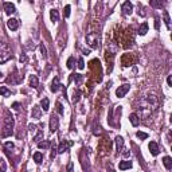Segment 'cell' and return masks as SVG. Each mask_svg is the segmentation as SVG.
<instances>
[{
    "mask_svg": "<svg viewBox=\"0 0 172 172\" xmlns=\"http://www.w3.org/2000/svg\"><path fill=\"white\" fill-rule=\"evenodd\" d=\"M13 125H15V119L11 114V112L7 110L4 114V125L2 130V137H9L13 134Z\"/></svg>",
    "mask_w": 172,
    "mask_h": 172,
    "instance_id": "cell-1",
    "label": "cell"
},
{
    "mask_svg": "<svg viewBox=\"0 0 172 172\" xmlns=\"http://www.w3.org/2000/svg\"><path fill=\"white\" fill-rule=\"evenodd\" d=\"M157 106H159V98H157L153 93L148 94V96H145L141 100V108H143V109L155 110V109H157Z\"/></svg>",
    "mask_w": 172,
    "mask_h": 172,
    "instance_id": "cell-2",
    "label": "cell"
},
{
    "mask_svg": "<svg viewBox=\"0 0 172 172\" xmlns=\"http://www.w3.org/2000/svg\"><path fill=\"white\" fill-rule=\"evenodd\" d=\"M11 57H12V51H11V47L8 46V43L0 42V65L9 60Z\"/></svg>",
    "mask_w": 172,
    "mask_h": 172,
    "instance_id": "cell-3",
    "label": "cell"
},
{
    "mask_svg": "<svg viewBox=\"0 0 172 172\" xmlns=\"http://www.w3.org/2000/svg\"><path fill=\"white\" fill-rule=\"evenodd\" d=\"M86 42L92 49H98L100 47V42H101V38H100V34L98 32H89L86 35Z\"/></svg>",
    "mask_w": 172,
    "mask_h": 172,
    "instance_id": "cell-4",
    "label": "cell"
},
{
    "mask_svg": "<svg viewBox=\"0 0 172 172\" xmlns=\"http://www.w3.org/2000/svg\"><path fill=\"white\" fill-rule=\"evenodd\" d=\"M137 62V57L134 55V54H124L123 58H121V65H123L124 67H128V66H132L134 65V63Z\"/></svg>",
    "mask_w": 172,
    "mask_h": 172,
    "instance_id": "cell-5",
    "label": "cell"
},
{
    "mask_svg": "<svg viewBox=\"0 0 172 172\" xmlns=\"http://www.w3.org/2000/svg\"><path fill=\"white\" fill-rule=\"evenodd\" d=\"M100 151H101V155L109 153V151H110V140H109V137H108V139H102L100 141Z\"/></svg>",
    "mask_w": 172,
    "mask_h": 172,
    "instance_id": "cell-6",
    "label": "cell"
},
{
    "mask_svg": "<svg viewBox=\"0 0 172 172\" xmlns=\"http://www.w3.org/2000/svg\"><path fill=\"white\" fill-rule=\"evenodd\" d=\"M58 128H59V119L55 114H51V117H50V132L51 133L57 132Z\"/></svg>",
    "mask_w": 172,
    "mask_h": 172,
    "instance_id": "cell-7",
    "label": "cell"
},
{
    "mask_svg": "<svg viewBox=\"0 0 172 172\" xmlns=\"http://www.w3.org/2000/svg\"><path fill=\"white\" fill-rule=\"evenodd\" d=\"M130 90V85H128V83H124V85L119 86V89L116 90V96L119 97V98H123V97H125V94Z\"/></svg>",
    "mask_w": 172,
    "mask_h": 172,
    "instance_id": "cell-8",
    "label": "cell"
},
{
    "mask_svg": "<svg viewBox=\"0 0 172 172\" xmlns=\"http://www.w3.org/2000/svg\"><path fill=\"white\" fill-rule=\"evenodd\" d=\"M71 141H69V140H65V141H62V143L59 144V147H58V153H65L69 151V148L71 147Z\"/></svg>",
    "mask_w": 172,
    "mask_h": 172,
    "instance_id": "cell-9",
    "label": "cell"
},
{
    "mask_svg": "<svg viewBox=\"0 0 172 172\" xmlns=\"http://www.w3.org/2000/svg\"><path fill=\"white\" fill-rule=\"evenodd\" d=\"M121 11H123L124 15H130L133 11V4L130 2H125L121 7Z\"/></svg>",
    "mask_w": 172,
    "mask_h": 172,
    "instance_id": "cell-10",
    "label": "cell"
},
{
    "mask_svg": "<svg viewBox=\"0 0 172 172\" xmlns=\"http://www.w3.org/2000/svg\"><path fill=\"white\" fill-rule=\"evenodd\" d=\"M148 149H149V152L152 153V156H157L160 152V149H159V145H157L155 141H151L149 144H148Z\"/></svg>",
    "mask_w": 172,
    "mask_h": 172,
    "instance_id": "cell-11",
    "label": "cell"
},
{
    "mask_svg": "<svg viewBox=\"0 0 172 172\" xmlns=\"http://www.w3.org/2000/svg\"><path fill=\"white\" fill-rule=\"evenodd\" d=\"M116 148H117V155L123 152V149H124V139L121 136L116 137Z\"/></svg>",
    "mask_w": 172,
    "mask_h": 172,
    "instance_id": "cell-12",
    "label": "cell"
},
{
    "mask_svg": "<svg viewBox=\"0 0 172 172\" xmlns=\"http://www.w3.org/2000/svg\"><path fill=\"white\" fill-rule=\"evenodd\" d=\"M60 86H62V85H60V82H59V78H58V77H55L54 81L51 82V87H50V89H51L53 93H57L60 89Z\"/></svg>",
    "mask_w": 172,
    "mask_h": 172,
    "instance_id": "cell-13",
    "label": "cell"
},
{
    "mask_svg": "<svg viewBox=\"0 0 172 172\" xmlns=\"http://www.w3.org/2000/svg\"><path fill=\"white\" fill-rule=\"evenodd\" d=\"M7 26H8V28L11 30V31H16L19 27V22L16 19H9L8 22H7Z\"/></svg>",
    "mask_w": 172,
    "mask_h": 172,
    "instance_id": "cell-14",
    "label": "cell"
},
{
    "mask_svg": "<svg viewBox=\"0 0 172 172\" xmlns=\"http://www.w3.org/2000/svg\"><path fill=\"white\" fill-rule=\"evenodd\" d=\"M42 117V108H39L38 105H35L32 108V119L39 120Z\"/></svg>",
    "mask_w": 172,
    "mask_h": 172,
    "instance_id": "cell-15",
    "label": "cell"
},
{
    "mask_svg": "<svg viewBox=\"0 0 172 172\" xmlns=\"http://www.w3.org/2000/svg\"><path fill=\"white\" fill-rule=\"evenodd\" d=\"M129 121H130V124H132L133 126H139L140 125V117L137 116L136 113H132L129 116Z\"/></svg>",
    "mask_w": 172,
    "mask_h": 172,
    "instance_id": "cell-16",
    "label": "cell"
},
{
    "mask_svg": "<svg viewBox=\"0 0 172 172\" xmlns=\"http://www.w3.org/2000/svg\"><path fill=\"white\" fill-rule=\"evenodd\" d=\"M4 11H5L7 15H11V13H13L16 11L15 5H13L12 3H4Z\"/></svg>",
    "mask_w": 172,
    "mask_h": 172,
    "instance_id": "cell-17",
    "label": "cell"
},
{
    "mask_svg": "<svg viewBox=\"0 0 172 172\" xmlns=\"http://www.w3.org/2000/svg\"><path fill=\"white\" fill-rule=\"evenodd\" d=\"M119 168L121 171H125V170H130L132 168V161H128V160H124L119 164Z\"/></svg>",
    "mask_w": 172,
    "mask_h": 172,
    "instance_id": "cell-18",
    "label": "cell"
},
{
    "mask_svg": "<svg viewBox=\"0 0 172 172\" xmlns=\"http://www.w3.org/2000/svg\"><path fill=\"white\" fill-rule=\"evenodd\" d=\"M50 18H51L53 23H57L59 20V12L57 11V9H51V12H50Z\"/></svg>",
    "mask_w": 172,
    "mask_h": 172,
    "instance_id": "cell-19",
    "label": "cell"
},
{
    "mask_svg": "<svg viewBox=\"0 0 172 172\" xmlns=\"http://www.w3.org/2000/svg\"><path fill=\"white\" fill-rule=\"evenodd\" d=\"M163 164H164V167H166L167 170H171L172 168V159L170 156H164L163 157Z\"/></svg>",
    "mask_w": 172,
    "mask_h": 172,
    "instance_id": "cell-20",
    "label": "cell"
},
{
    "mask_svg": "<svg viewBox=\"0 0 172 172\" xmlns=\"http://www.w3.org/2000/svg\"><path fill=\"white\" fill-rule=\"evenodd\" d=\"M40 106H42V110L43 112H47L50 108V101L49 98H43L42 101H40Z\"/></svg>",
    "mask_w": 172,
    "mask_h": 172,
    "instance_id": "cell-21",
    "label": "cell"
},
{
    "mask_svg": "<svg viewBox=\"0 0 172 172\" xmlns=\"http://www.w3.org/2000/svg\"><path fill=\"white\" fill-rule=\"evenodd\" d=\"M148 32V23H143V24L140 26V28H139V31H137V34L139 35H145V34Z\"/></svg>",
    "mask_w": 172,
    "mask_h": 172,
    "instance_id": "cell-22",
    "label": "cell"
},
{
    "mask_svg": "<svg viewBox=\"0 0 172 172\" xmlns=\"http://www.w3.org/2000/svg\"><path fill=\"white\" fill-rule=\"evenodd\" d=\"M50 147H51V141H40V143H38L39 149H49Z\"/></svg>",
    "mask_w": 172,
    "mask_h": 172,
    "instance_id": "cell-23",
    "label": "cell"
},
{
    "mask_svg": "<svg viewBox=\"0 0 172 172\" xmlns=\"http://www.w3.org/2000/svg\"><path fill=\"white\" fill-rule=\"evenodd\" d=\"M38 78H36V75H31L30 77V86L34 87V89H36L38 87Z\"/></svg>",
    "mask_w": 172,
    "mask_h": 172,
    "instance_id": "cell-24",
    "label": "cell"
},
{
    "mask_svg": "<svg viewBox=\"0 0 172 172\" xmlns=\"http://www.w3.org/2000/svg\"><path fill=\"white\" fill-rule=\"evenodd\" d=\"M0 96H3V97L11 96V90H8L5 86H0Z\"/></svg>",
    "mask_w": 172,
    "mask_h": 172,
    "instance_id": "cell-25",
    "label": "cell"
},
{
    "mask_svg": "<svg viewBox=\"0 0 172 172\" xmlns=\"http://www.w3.org/2000/svg\"><path fill=\"white\" fill-rule=\"evenodd\" d=\"M34 160H35L36 164H40L43 161V155L40 152H35V153H34Z\"/></svg>",
    "mask_w": 172,
    "mask_h": 172,
    "instance_id": "cell-26",
    "label": "cell"
},
{
    "mask_svg": "<svg viewBox=\"0 0 172 172\" xmlns=\"http://www.w3.org/2000/svg\"><path fill=\"white\" fill-rule=\"evenodd\" d=\"M164 22H166V26H167V28L168 30H171V19H170V15H168V12L167 11H164Z\"/></svg>",
    "mask_w": 172,
    "mask_h": 172,
    "instance_id": "cell-27",
    "label": "cell"
},
{
    "mask_svg": "<svg viewBox=\"0 0 172 172\" xmlns=\"http://www.w3.org/2000/svg\"><path fill=\"white\" fill-rule=\"evenodd\" d=\"M42 139H43V132L39 129L38 133L34 136V143H40V140H42Z\"/></svg>",
    "mask_w": 172,
    "mask_h": 172,
    "instance_id": "cell-28",
    "label": "cell"
},
{
    "mask_svg": "<svg viewBox=\"0 0 172 172\" xmlns=\"http://www.w3.org/2000/svg\"><path fill=\"white\" fill-rule=\"evenodd\" d=\"M151 7H155V8H161V7L164 5V3H161V2H156V0H151Z\"/></svg>",
    "mask_w": 172,
    "mask_h": 172,
    "instance_id": "cell-29",
    "label": "cell"
},
{
    "mask_svg": "<svg viewBox=\"0 0 172 172\" xmlns=\"http://www.w3.org/2000/svg\"><path fill=\"white\" fill-rule=\"evenodd\" d=\"M7 171V163L4 159H0V172H5Z\"/></svg>",
    "mask_w": 172,
    "mask_h": 172,
    "instance_id": "cell-30",
    "label": "cell"
},
{
    "mask_svg": "<svg viewBox=\"0 0 172 172\" xmlns=\"http://www.w3.org/2000/svg\"><path fill=\"white\" fill-rule=\"evenodd\" d=\"M4 148L7 149V153L11 155V152H9V151L13 149V148H15V145H13V143H5V144H4Z\"/></svg>",
    "mask_w": 172,
    "mask_h": 172,
    "instance_id": "cell-31",
    "label": "cell"
},
{
    "mask_svg": "<svg viewBox=\"0 0 172 172\" xmlns=\"http://www.w3.org/2000/svg\"><path fill=\"white\" fill-rule=\"evenodd\" d=\"M57 112H58L60 116H63V114H65V112H63V106H62V104H60L59 101L57 102Z\"/></svg>",
    "mask_w": 172,
    "mask_h": 172,
    "instance_id": "cell-32",
    "label": "cell"
},
{
    "mask_svg": "<svg viewBox=\"0 0 172 172\" xmlns=\"http://www.w3.org/2000/svg\"><path fill=\"white\" fill-rule=\"evenodd\" d=\"M74 79H75V83H77V85H79V83L83 81V77L81 75V74H74Z\"/></svg>",
    "mask_w": 172,
    "mask_h": 172,
    "instance_id": "cell-33",
    "label": "cell"
},
{
    "mask_svg": "<svg viewBox=\"0 0 172 172\" xmlns=\"http://www.w3.org/2000/svg\"><path fill=\"white\" fill-rule=\"evenodd\" d=\"M136 136L139 137V139H141V140L148 139V134H147V133H144V132H137V133H136Z\"/></svg>",
    "mask_w": 172,
    "mask_h": 172,
    "instance_id": "cell-34",
    "label": "cell"
},
{
    "mask_svg": "<svg viewBox=\"0 0 172 172\" xmlns=\"http://www.w3.org/2000/svg\"><path fill=\"white\" fill-rule=\"evenodd\" d=\"M79 96H81V92H79V90L74 92V98H73L74 102H78V101H79Z\"/></svg>",
    "mask_w": 172,
    "mask_h": 172,
    "instance_id": "cell-35",
    "label": "cell"
},
{
    "mask_svg": "<svg viewBox=\"0 0 172 172\" xmlns=\"http://www.w3.org/2000/svg\"><path fill=\"white\" fill-rule=\"evenodd\" d=\"M73 63H74V58H73V57H70V58L67 59V67H69V69H73V67H74Z\"/></svg>",
    "mask_w": 172,
    "mask_h": 172,
    "instance_id": "cell-36",
    "label": "cell"
},
{
    "mask_svg": "<svg viewBox=\"0 0 172 172\" xmlns=\"http://www.w3.org/2000/svg\"><path fill=\"white\" fill-rule=\"evenodd\" d=\"M39 49H40V53H42L43 58H46V57H47V50H46V47L43 46V45H40V47H39Z\"/></svg>",
    "mask_w": 172,
    "mask_h": 172,
    "instance_id": "cell-37",
    "label": "cell"
},
{
    "mask_svg": "<svg viewBox=\"0 0 172 172\" xmlns=\"http://www.w3.org/2000/svg\"><path fill=\"white\" fill-rule=\"evenodd\" d=\"M78 69H79V70H83V69H85V63H83V59H82V58L78 59Z\"/></svg>",
    "mask_w": 172,
    "mask_h": 172,
    "instance_id": "cell-38",
    "label": "cell"
},
{
    "mask_svg": "<svg viewBox=\"0 0 172 172\" xmlns=\"http://www.w3.org/2000/svg\"><path fill=\"white\" fill-rule=\"evenodd\" d=\"M70 8H71L70 5L65 7V18H69V16H70Z\"/></svg>",
    "mask_w": 172,
    "mask_h": 172,
    "instance_id": "cell-39",
    "label": "cell"
},
{
    "mask_svg": "<svg viewBox=\"0 0 172 172\" xmlns=\"http://www.w3.org/2000/svg\"><path fill=\"white\" fill-rule=\"evenodd\" d=\"M121 153H123V156H124V157H129V156H130V151L125 149V148L123 149V152H121Z\"/></svg>",
    "mask_w": 172,
    "mask_h": 172,
    "instance_id": "cell-40",
    "label": "cell"
},
{
    "mask_svg": "<svg viewBox=\"0 0 172 172\" xmlns=\"http://www.w3.org/2000/svg\"><path fill=\"white\" fill-rule=\"evenodd\" d=\"M57 153H58V149L54 147V149H53V152H51V156H50V157H51V159H54V157L57 156Z\"/></svg>",
    "mask_w": 172,
    "mask_h": 172,
    "instance_id": "cell-41",
    "label": "cell"
},
{
    "mask_svg": "<svg viewBox=\"0 0 172 172\" xmlns=\"http://www.w3.org/2000/svg\"><path fill=\"white\" fill-rule=\"evenodd\" d=\"M167 83H168V85H172V77L171 75H168V78H167Z\"/></svg>",
    "mask_w": 172,
    "mask_h": 172,
    "instance_id": "cell-42",
    "label": "cell"
},
{
    "mask_svg": "<svg viewBox=\"0 0 172 172\" xmlns=\"http://www.w3.org/2000/svg\"><path fill=\"white\" fill-rule=\"evenodd\" d=\"M155 20H156V23H155V27H156V28H159V19H155Z\"/></svg>",
    "mask_w": 172,
    "mask_h": 172,
    "instance_id": "cell-43",
    "label": "cell"
},
{
    "mask_svg": "<svg viewBox=\"0 0 172 172\" xmlns=\"http://www.w3.org/2000/svg\"><path fill=\"white\" fill-rule=\"evenodd\" d=\"M20 62H26V57L24 55H23V57L20 55Z\"/></svg>",
    "mask_w": 172,
    "mask_h": 172,
    "instance_id": "cell-44",
    "label": "cell"
},
{
    "mask_svg": "<svg viewBox=\"0 0 172 172\" xmlns=\"http://www.w3.org/2000/svg\"><path fill=\"white\" fill-rule=\"evenodd\" d=\"M109 172H116V171H113V170H110V171H109Z\"/></svg>",
    "mask_w": 172,
    "mask_h": 172,
    "instance_id": "cell-45",
    "label": "cell"
},
{
    "mask_svg": "<svg viewBox=\"0 0 172 172\" xmlns=\"http://www.w3.org/2000/svg\"><path fill=\"white\" fill-rule=\"evenodd\" d=\"M0 78H2V73H0Z\"/></svg>",
    "mask_w": 172,
    "mask_h": 172,
    "instance_id": "cell-46",
    "label": "cell"
}]
</instances>
